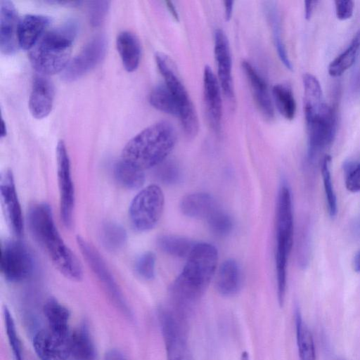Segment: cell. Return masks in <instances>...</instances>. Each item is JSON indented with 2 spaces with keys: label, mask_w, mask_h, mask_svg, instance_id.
<instances>
[{
  "label": "cell",
  "mask_w": 360,
  "mask_h": 360,
  "mask_svg": "<svg viewBox=\"0 0 360 360\" xmlns=\"http://www.w3.org/2000/svg\"><path fill=\"white\" fill-rule=\"evenodd\" d=\"M27 219L31 233L58 271L71 281H81L83 278L82 266L60 237L49 205L46 203L34 205L29 211Z\"/></svg>",
  "instance_id": "6da1fadb"
},
{
  "label": "cell",
  "mask_w": 360,
  "mask_h": 360,
  "mask_svg": "<svg viewBox=\"0 0 360 360\" xmlns=\"http://www.w3.org/2000/svg\"><path fill=\"white\" fill-rule=\"evenodd\" d=\"M218 252L207 243H198L171 287L173 297L180 304L198 300L207 288L217 269Z\"/></svg>",
  "instance_id": "7a4b0ae2"
},
{
  "label": "cell",
  "mask_w": 360,
  "mask_h": 360,
  "mask_svg": "<svg viewBox=\"0 0 360 360\" xmlns=\"http://www.w3.org/2000/svg\"><path fill=\"white\" fill-rule=\"evenodd\" d=\"M176 141V130L171 123H154L127 142L122 151L121 160L144 171L165 161Z\"/></svg>",
  "instance_id": "3957f363"
},
{
  "label": "cell",
  "mask_w": 360,
  "mask_h": 360,
  "mask_svg": "<svg viewBox=\"0 0 360 360\" xmlns=\"http://www.w3.org/2000/svg\"><path fill=\"white\" fill-rule=\"evenodd\" d=\"M77 32V25L74 20L45 32L30 50L29 59L32 68L44 76L63 72L71 60Z\"/></svg>",
  "instance_id": "277c9868"
},
{
  "label": "cell",
  "mask_w": 360,
  "mask_h": 360,
  "mask_svg": "<svg viewBox=\"0 0 360 360\" xmlns=\"http://www.w3.org/2000/svg\"><path fill=\"white\" fill-rule=\"evenodd\" d=\"M294 219L292 195L288 185L283 182L280 186L276 210V271L277 296L283 305L287 285V266L292 247Z\"/></svg>",
  "instance_id": "5b68a950"
},
{
  "label": "cell",
  "mask_w": 360,
  "mask_h": 360,
  "mask_svg": "<svg viewBox=\"0 0 360 360\" xmlns=\"http://www.w3.org/2000/svg\"><path fill=\"white\" fill-rule=\"evenodd\" d=\"M158 68L170 90L179 109V117L184 133L188 138L195 137L199 130V122L195 106L176 73L170 58L162 53L155 54Z\"/></svg>",
  "instance_id": "8992f818"
},
{
  "label": "cell",
  "mask_w": 360,
  "mask_h": 360,
  "mask_svg": "<svg viewBox=\"0 0 360 360\" xmlns=\"http://www.w3.org/2000/svg\"><path fill=\"white\" fill-rule=\"evenodd\" d=\"M164 203L163 192L158 185H149L140 191L129 208L133 227L141 232L153 229L161 218Z\"/></svg>",
  "instance_id": "52a82bcc"
},
{
  "label": "cell",
  "mask_w": 360,
  "mask_h": 360,
  "mask_svg": "<svg viewBox=\"0 0 360 360\" xmlns=\"http://www.w3.org/2000/svg\"><path fill=\"white\" fill-rule=\"evenodd\" d=\"M77 243L84 258L97 276L110 299L125 316L131 317V311L124 297L99 252L81 236L77 237Z\"/></svg>",
  "instance_id": "ba28073f"
},
{
  "label": "cell",
  "mask_w": 360,
  "mask_h": 360,
  "mask_svg": "<svg viewBox=\"0 0 360 360\" xmlns=\"http://www.w3.org/2000/svg\"><path fill=\"white\" fill-rule=\"evenodd\" d=\"M309 161L314 162L320 153L333 141L337 130V116L335 110L328 108L320 115L306 120Z\"/></svg>",
  "instance_id": "9c48e42d"
},
{
  "label": "cell",
  "mask_w": 360,
  "mask_h": 360,
  "mask_svg": "<svg viewBox=\"0 0 360 360\" xmlns=\"http://www.w3.org/2000/svg\"><path fill=\"white\" fill-rule=\"evenodd\" d=\"M34 270V259L27 248L21 242L5 243L1 251V271L8 281L20 282L27 278Z\"/></svg>",
  "instance_id": "30bf717a"
},
{
  "label": "cell",
  "mask_w": 360,
  "mask_h": 360,
  "mask_svg": "<svg viewBox=\"0 0 360 360\" xmlns=\"http://www.w3.org/2000/svg\"><path fill=\"white\" fill-rule=\"evenodd\" d=\"M56 152L60 217L63 224L69 228L72 222L75 196L70 158L63 140L58 142Z\"/></svg>",
  "instance_id": "8fae6325"
},
{
  "label": "cell",
  "mask_w": 360,
  "mask_h": 360,
  "mask_svg": "<svg viewBox=\"0 0 360 360\" xmlns=\"http://www.w3.org/2000/svg\"><path fill=\"white\" fill-rule=\"evenodd\" d=\"M106 49L105 37L101 34L95 36L70 60L62 72V79L69 82L80 79L102 61Z\"/></svg>",
  "instance_id": "7c38bea8"
},
{
  "label": "cell",
  "mask_w": 360,
  "mask_h": 360,
  "mask_svg": "<svg viewBox=\"0 0 360 360\" xmlns=\"http://www.w3.org/2000/svg\"><path fill=\"white\" fill-rule=\"evenodd\" d=\"M71 333L49 327L39 330L33 338L34 349L40 360H68Z\"/></svg>",
  "instance_id": "4fadbf2b"
},
{
  "label": "cell",
  "mask_w": 360,
  "mask_h": 360,
  "mask_svg": "<svg viewBox=\"0 0 360 360\" xmlns=\"http://www.w3.org/2000/svg\"><path fill=\"white\" fill-rule=\"evenodd\" d=\"M0 195L2 207L7 223L12 232L21 236L23 232V219L12 172L6 169L0 177Z\"/></svg>",
  "instance_id": "5bb4252c"
},
{
  "label": "cell",
  "mask_w": 360,
  "mask_h": 360,
  "mask_svg": "<svg viewBox=\"0 0 360 360\" xmlns=\"http://www.w3.org/2000/svg\"><path fill=\"white\" fill-rule=\"evenodd\" d=\"M214 56L217 64L218 81L225 96L233 101L234 90L232 79V60L229 40L224 32L217 29L214 33Z\"/></svg>",
  "instance_id": "9a60e30c"
},
{
  "label": "cell",
  "mask_w": 360,
  "mask_h": 360,
  "mask_svg": "<svg viewBox=\"0 0 360 360\" xmlns=\"http://www.w3.org/2000/svg\"><path fill=\"white\" fill-rule=\"evenodd\" d=\"M20 20L14 4L0 1V50L4 55H12L18 49V30Z\"/></svg>",
  "instance_id": "2e32d148"
},
{
  "label": "cell",
  "mask_w": 360,
  "mask_h": 360,
  "mask_svg": "<svg viewBox=\"0 0 360 360\" xmlns=\"http://www.w3.org/2000/svg\"><path fill=\"white\" fill-rule=\"evenodd\" d=\"M54 87L44 75L34 77L29 97V110L33 117L43 119L52 110L54 101Z\"/></svg>",
  "instance_id": "e0dca14e"
},
{
  "label": "cell",
  "mask_w": 360,
  "mask_h": 360,
  "mask_svg": "<svg viewBox=\"0 0 360 360\" xmlns=\"http://www.w3.org/2000/svg\"><path fill=\"white\" fill-rule=\"evenodd\" d=\"M204 98L207 116L212 127L219 131L222 115V101L221 86L218 79L208 65L203 72Z\"/></svg>",
  "instance_id": "ac0fdd59"
},
{
  "label": "cell",
  "mask_w": 360,
  "mask_h": 360,
  "mask_svg": "<svg viewBox=\"0 0 360 360\" xmlns=\"http://www.w3.org/2000/svg\"><path fill=\"white\" fill-rule=\"evenodd\" d=\"M242 68L259 110L265 118L272 119L274 116V106L265 80L249 61L244 60Z\"/></svg>",
  "instance_id": "d6986e66"
},
{
  "label": "cell",
  "mask_w": 360,
  "mask_h": 360,
  "mask_svg": "<svg viewBox=\"0 0 360 360\" xmlns=\"http://www.w3.org/2000/svg\"><path fill=\"white\" fill-rule=\"evenodd\" d=\"M51 19L46 15L28 14L20 20L18 39L19 46L24 50H30L38 41Z\"/></svg>",
  "instance_id": "ffe728a7"
},
{
  "label": "cell",
  "mask_w": 360,
  "mask_h": 360,
  "mask_svg": "<svg viewBox=\"0 0 360 360\" xmlns=\"http://www.w3.org/2000/svg\"><path fill=\"white\" fill-rule=\"evenodd\" d=\"M219 207L209 193L197 192L185 195L181 200L180 210L186 217L206 220Z\"/></svg>",
  "instance_id": "44dd1931"
},
{
  "label": "cell",
  "mask_w": 360,
  "mask_h": 360,
  "mask_svg": "<svg viewBox=\"0 0 360 360\" xmlns=\"http://www.w3.org/2000/svg\"><path fill=\"white\" fill-rule=\"evenodd\" d=\"M116 46L124 69L135 71L140 63L141 47L139 38L129 31H122L116 38Z\"/></svg>",
  "instance_id": "7402d4cb"
},
{
  "label": "cell",
  "mask_w": 360,
  "mask_h": 360,
  "mask_svg": "<svg viewBox=\"0 0 360 360\" xmlns=\"http://www.w3.org/2000/svg\"><path fill=\"white\" fill-rule=\"evenodd\" d=\"M304 111L305 120H310L328 106L323 101L321 84L318 79L310 73L303 76Z\"/></svg>",
  "instance_id": "603a6c76"
},
{
  "label": "cell",
  "mask_w": 360,
  "mask_h": 360,
  "mask_svg": "<svg viewBox=\"0 0 360 360\" xmlns=\"http://www.w3.org/2000/svg\"><path fill=\"white\" fill-rule=\"evenodd\" d=\"M241 276L238 264L233 259L225 260L219 266L216 288L224 296H232L238 292L240 286Z\"/></svg>",
  "instance_id": "cb8c5ba5"
},
{
  "label": "cell",
  "mask_w": 360,
  "mask_h": 360,
  "mask_svg": "<svg viewBox=\"0 0 360 360\" xmlns=\"http://www.w3.org/2000/svg\"><path fill=\"white\" fill-rule=\"evenodd\" d=\"M71 360H96L94 344L85 326L71 333Z\"/></svg>",
  "instance_id": "d4e9b609"
},
{
  "label": "cell",
  "mask_w": 360,
  "mask_h": 360,
  "mask_svg": "<svg viewBox=\"0 0 360 360\" xmlns=\"http://www.w3.org/2000/svg\"><path fill=\"white\" fill-rule=\"evenodd\" d=\"M265 12L271 27L273 40L280 60L286 68L292 70V65L289 59L282 37L281 19L278 8L274 3H269L265 6Z\"/></svg>",
  "instance_id": "484cf974"
},
{
  "label": "cell",
  "mask_w": 360,
  "mask_h": 360,
  "mask_svg": "<svg viewBox=\"0 0 360 360\" xmlns=\"http://www.w3.org/2000/svg\"><path fill=\"white\" fill-rule=\"evenodd\" d=\"M196 243L184 236L164 234L157 238L158 247L165 253L179 257H188Z\"/></svg>",
  "instance_id": "4316f807"
},
{
  "label": "cell",
  "mask_w": 360,
  "mask_h": 360,
  "mask_svg": "<svg viewBox=\"0 0 360 360\" xmlns=\"http://www.w3.org/2000/svg\"><path fill=\"white\" fill-rule=\"evenodd\" d=\"M360 53V31L352 39L349 46L328 66V73L331 77H339L353 66Z\"/></svg>",
  "instance_id": "83f0119b"
},
{
  "label": "cell",
  "mask_w": 360,
  "mask_h": 360,
  "mask_svg": "<svg viewBox=\"0 0 360 360\" xmlns=\"http://www.w3.org/2000/svg\"><path fill=\"white\" fill-rule=\"evenodd\" d=\"M44 314L48 327L61 332H69V310L56 299L50 298L44 304Z\"/></svg>",
  "instance_id": "f1b7e54d"
},
{
  "label": "cell",
  "mask_w": 360,
  "mask_h": 360,
  "mask_svg": "<svg viewBox=\"0 0 360 360\" xmlns=\"http://www.w3.org/2000/svg\"><path fill=\"white\" fill-rule=\"evenodd\" d=\"M295 328L300 360H316L312 335L298 309L295 311Z\"/></svg>",
  "instance_id": "f546056e"
},
{
  "label": "cell",
  "mask_w": 360,
  "mask_h": 360,
  "mask_svg": "<svg viewBox=\"0 0 360 360\" xmlns=\"http://www.w3.org/2000/svg\"><path fill=\"white\" fill-rule=\"evenodd\" d=\"M100 238L106 250L117 251L125 245L127 234L124 227L121 224L114 221H107L101 227Z\"/></svg>",
  "instance_id": "4dcf8cb0"
},
{
  "label": "cell",
  "mask_w": 360,
  "mask_h": 360,
  "mask_svg": "<svg viewBox=\"0 0 360 360\" xmlns=\"http://www.w3.org/2000/svg\"><path fill=\"white\" fill-rule=\"evenodd\" d=\"M114 176L120 184L128 189L132 190L141 187L145 181V175L143 170L121 160L115 165Z\"/></svg>",
  "instance_id": "1f68e13d"
},
{
  "label": "cell",
  "mask_w": 360,
  "mask_h": 360,
  "mask_svg": "<svg viewBox=\"0 0 360 360\" xmlns=\"http://www.w3.org/2000/svg\"><path fill=\"white\" fill-rule=\"evenodd\" d=\"M273 98L280 114L286 120H292L296 113V103L290 86L278 84L272 89Z\"/></svg>",
  "instance_id": "d6a6232c"
},
{
  "label": "cell",
  "mask_w": 360,
  "mask_h": 360,
  "mask_svg": "<svg viewBox=\"0 0 360 360\" xmlns=\"http://www.w3.org/2000/svg\"><path fill=\"white\" fill-rule=\"evenodd\" d=\"M149 102L155 109L179 117V109L175 99L165 84H158L152 89L149 95Z\"/></svg>",
  "instance_id": "836d02e7"
},
{
  "label": "cell",
  "mask_w": 360,
  "mask_h": 360,
  "mask_svg": "<svg viewBox=\"0 0 360 360\" xmlns=\"http://www.w3.org/2000/svg\"><path fill=\"white\" fill-rule=\"evenodd\" d=\"M330 162L331 157L325 155L321 161V174L328 212L331 217H335L338 212V203L331 177Z\"/></svg>",
  "instance_id": "e575fe53"
},
{
  "label": "cell",
  "mask_w": 360,
  "mask_h": 360,
  "mask_svg": "<svg viewBox=\"0 0 360 360\" xmlns=\"http://www.w3.org/2000/svg\"><path fill=\"white\" fill-rule=\"evenodd\" d=\"M206 221L211 231L219 237L228 236L233 227L231 216L219 207L210 214Z\"/></svg>",
  "instance_id": "d590c367"
},
{
  "label": "cell",
  "mask_w": 360,
  "mask_h": 360,
  "mask_svg": "<svg viewBox=\"0 0 360 360\" xmlns=\"http://www.w3.org/2000/svg\"><path fill=\"white\" fill-rule=\"evenodd\" d=\"M5 328L10 347L15 360H24L21 342L18 335L12 314L6 307L4 308Z\"/></svg>",
  "instance_id": "8d00e7d4"
},
{
  "label": "cell",
  "mask_w": 360,
  "mask_h": 360,
  "mask_svg": "<svg viewBox=\"0 0 360 360\" xmlns=\"http://www.w3.org/2000/svg\"><path fill=\"white\" fill-rule=\"evenodd\" d=\"M134 269L136 274L144 280H151L155 274V255L152 252L141 254L136 260Z\"/></svg>",
  "instance_id": "74e56055"
},
{
  "label": "cell",
  "mask_w": 360,
  "mask_h": 360,
  "mask_svg": "<svg viewBox=\"0 0 360 360\" xmlns=\"http://www.w3.org/2000/svg\"><path fill=\"white\" fill-rule=\"evenodd\" d=\"M157 178L163 184L173 185L177 184L181 177L179 166L172 161H163L156 170Z\"/></svg>",
  "instance_id": "f35d334b"
},
{
  "label": "cell",
  "mask_w": 360,
  "mask_h": 360,
  "mask_svg": "<svg viewBox=\"0 0 360 360\" xmlns=\"http://www.w3.org/2000/svg\"><path fill=\"white\" fill-rule=\"evenodd\" d=\"M110 6V1H93L88 2V18L91 26L98 27L103 22Z\"/></svg>",
  "instance_id": "ab89813d"
},
{
  "label": "cell",
  "mask_w": 360,
  "mask_h": 360,
  "mask_svg": "<svg viewBox=\"0 0 360 360\" xmlns=\"http://www.w3.org/2000/svg\"><path fill=\"white\" fill-rule=\"evenodd\" d=\"M343 168L346 188L352 193L360 192V162H345Z\"/></svg>",
  "instance_id": "60d3db41"
},
{
  "label": "cell",
  "mask_w": 360,
  "mask_h": 360,
  "mask_svg": "<svg viewBox=\"0 0 360 360\" xmlns=\"http://www.w3.org/2000/svg\"><path fill=\"white\" fill-rule=\"evenodd\" d=\"M335 13L337 18L340 20L350 18L354 12V4L351 0L335 1Z\"/></svg>",
  "instance_id": "b9f144b4"
},
{
  "label": "cell",
  "mask_w": 360,
  "mask_h": 360,
  "mask_svg": "<svg viewBox=\"0 0 360 360\" xmlns=\"http://www.w3.org/2000/svg\"><path fill=\"white\" fill-rule=\"evenodd\" d=\"M354 68L350 77V89L352 94L356 97L360 96V53L353 65Z\"/></svg>",
  "instance_id": "7bdbcfd3"
},
{
  "label": "cell",
  "mask_w": 360,
  "mask_h": 360,
  "mask_svg": "<svg viewBox=\"0 0 360 360\" xmlns=\"http://www.w3.org/2000/svg\"><path fill=\"white\" fill-rule=\"evenodd\" d=\"M104 360H127V359L120 350L111 349L105 352Z\"/></svg>",
  "instance_id": "ee69618b"
},
{
  "label": "cell",
  "mask_w": 360,
  "mask_h": 360,
  "mask_svg": "<svg viewBox=\"0 0 360 360\" xmlns=\"http://www.w3.org/2000/svg\"><path fill=\"white\" fill-rule=\"evenodd\" d=\"M316 3V1H304V16L307 20H309L311 18Z\"/></svg>",
  "instance_id": "f6af8a7d"
},
{
  "label": "cell",
  "mask_w": 360,
  "mask_h": 360,
  "mask_svg": "<svg viewBox=\"0 0 360 360\" xmlns=\"http://www.w3.org/2000/svg\"><path fill=\"white\" fill-rule=\"evenodd\" d=\"M233 4H234V1L232 0L224 1V15H225V19L226 21L230 20V19L232 17Z\"/></svg>",
  "instance_id": "bcb514c9"
},
{
  "label": "cell",
  "mask_w": 360,
  "mask_h": 360,
  "mask_svg": "<svg viewBox=\"0 0 360 360\" xmlns=\"http://www.w3.org/2000/svg\"><path fill=\"white\" fill-rule=\"evenodd\" d=\"M165 4L167 5V7L168 8L169 12L171 13L172 15L176 20H179V15L176 11V9L173 4L172 1H165Z\"/></svg>",
  "instance_id": "7dc6e473"
},
{
  "label": "cell",
  "mask_w": 360,
  "mask_h": 360,
  "mask_svg": "<svg viewBox=\"0 0 360 360\" xmlns=\"http://www.w3.org/2000/svg\"><path fill=\"white\" fill-rule=\"evenodd\" d=\"M353 266L356 271L360 272V250L354 256Z\"/></svg>",
  "instance_id": "c3c4849f"
},
{
  "label": "cell",
  "mask_w": 360,
  "mask_h": 360,
  "mask_svg": "<svg viewBox=\"0 0 360 360\" xmlns=\"http://www.w3.org/2000/svg\"><path fill=\"white\" fill-rule=\"evenodd\" d=\"M7 134V127L5 122L2 120V130L1 132V138H4Z\"/></svg>",
  "instance_id": "681fc988"
},
{
  "label": "cell",
  "mask_w": 360,
  "mask_h": 360,
  "mask_svg": "<svg viewBox=\"0 0 360 360\" xmlns=\"http://www.w3.org/2000/svg\"><path fill=\"white\" fill-rule=\"evenodd\" d=\"M240 360H250L249 359L248 354L247 352H243L242 356H241V359Z\"/></svg>",
  "instance_id": "f907efd6"
},
{
  "label": "cell",
  "mask_w": 360,
  "mask_h": 360,
  "mask_svg": "<svg viewBox=\"0 0 360 360\" xmlns=\"http://www.w3.org/2000/svg\"><path fill=\"white\" fill-rule=\"evenodd\" d=\"M330 360H346V359H344L343 357L335 356V357L331 358Z\"/></svg>",
  "instance_id": "816d5d0a"
},
{
  "label": "cell",
  "mask_w": 360,
  "mask_h": 360,
  "mask_svg": "<svg viewBox=\"0 0 360 360\" xmlns=\"http://www.w3.org/2000/svg\"><path fill=\"white\" fill-rule=\"evenodd\" d=\"M183 360H188V359H183Z\"/></svg>",
  "instance_id": "f5cc1de1"
}]
</instances>
